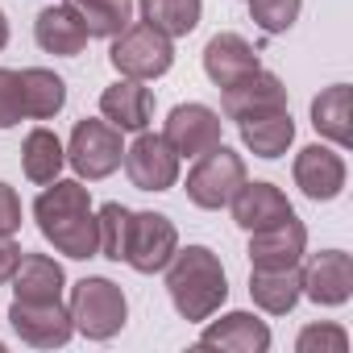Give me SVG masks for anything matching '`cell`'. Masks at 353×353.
I'll return each mask as SVG.
<instances>
[{
  "label": "cell",
  "instance_id": "cell-1",
  "mask_svg": "<svg viewBox=\"0 0 353 353\" xmlns=\"http://www.w3.org/2000/svg\"><path fill=\"white\" fill-rule=\"evenodd\" d=\"M34 221H38L42 237H46L59 254H67V258H75V262L100 254L92 192H88L79 179H54V183H46V192L34 200Z\"/></svg>",
  "mask_w": 353,
  "mask_h": 353
},
{
  "label": "cell",
  "instance_id": "cell-2",
  "mask_svg": "<svg viewBox=\"0 0 353 353\" xmlns=\"http://www.w3.org/2000/svg\"><path fill=\"white\" fill-rule=\"evenodd\" d=\"M166 295L183 320L204 324L229 299V279H225L221 258L208 245L174 250V258L166 262Z\"/></svg>",
  "mask_w": 353,
  "mask_h": 353
},
{
  "label": "cell",
  "instance_id": "cell-3",
  "mask_svg": "<svg viewBox=\"0 0 353 353\" xmlns=\"http://www.w3.org/2000/svg\"><path fill=\"white\" fill-rule=\"evenodd\" d=\"M67 312H71L75 332H83L88 341H108V336H117V332L125 328V320H129L125 291H121L112 279H100V274L79 279V283L71 287Z\"/></svg>",
  "mask_w": 353,
  "mask_h": 353
},
{
  "label": "cell",
  "instance_id": "cell-4",
  "mask_svg": "<svg viewBox=\"0 0 353 353\" xmlns=\"http://www.w3.org/2000/svg\"><path fill=\"white\" fill-rule=\"evenodd\" d=\"M108 63L117 67L121 79H158L174 67V46L162 30H154L150 21H137V26H125L108 50Z\"/></svg>",
  "mask_w": 353,
  "mask_h": 353
},
{
  "label": "cell",
  "instance_id": "cell-5",
  "mask_svg": "<svg viewBox=\"0 0 353 353\" xmlns=\"http://www.w3.org/2000/svg\"><path fill=\"white\" fill-rule=\"evenodd\" d=\"M241 183H245V158L233 154L229 145H212L188 170V200L204 212H216L237 196Z\"/></svg>",
  "mask_w": 353,
  "mask_h": 353
},
{
  "label": "cell",
  "instance_id": "cell-6",
  "mask_svg": "<svg viewBox=\"0 0 353 353\" xmlns=\"http://www.w3.org/2000/svg\"><path fill=\"white\" fill-rule=\"evenodd\" d=\"M125 158V141H121V129L108 125V121H79L71 129V145H67V162L75 166L79 179H108V174L121 166Z\"/></svg>",
  "mask_w": 353,
  "mask_h": 353
},
{
  "label": "cell",
  "instance_id": "cell-7",
  "mask_svg": "<svg viewBox=\"0 0 353 353\" xmlns=\"http://www.w3.org/2000/svg\"><path fill=\"white\" fill-rule=\"evenodd\" d=\"M179 250V229L162 212H133L129 216V241H125V262L137 274H158Z\"/></svg>",
  "mask_w": 353,
  "mask_h": 353
},
{
  "label": "cell",
  "instance_id": "cell-8",
  "mask_svg": "<svg viewBox=\"0 0 353 353\" xmlns=\"http://www.w3.org/2000/svg\"><path fill=\"white\" fill-rule=\"evenodd\" d=\"M125 174L137 192H170L179 183V154L166 145L162 133L141 129L133 137V145H125Z\"/></svg>",
  "mask_w": 353,
  "mask_h": 353
},
{
  "label": "cell",
  "instance_id": "cell-9",
  "mask_svg": "<svg viewBox=\"0 0 353 353\" xmlns=\"http://www.w3.org/2000/svg\"><path fill=\"white\" fill-rule=\"evenodd\" d=\"M9 324L34 349H63L71 341V332H75L71 312L63 307V299H42V303L13 299L9 303Z\"/></svg>",
  "mask_w": 353,
  "mask_h": 353
},
{
  "label": "cell",
  "instance_id": "cell-10",
  "mask_svg": "<svg viewBox=\"0 0 353 353\" xmlns=\"http://www.w3.org/2000/svg\"><path fill=\"white\" fill-rule=\"evenodd\" d=\"M162 137L179 158H200L221 145V112H212L208 104H174L166 112Z\"/></svg>",
  "mask_w": 353,
  "mask_h": 353
},
{
  "label": "cell",
  "instance_id": "cell-11",
  "mask_svg": "<svg viewBox=\"0 0 353 353\" xmlns=\"http://www.w3.org/2000/svg\"><path fill=\"white\" fill-rule=\"evenodd\" d=\"M221 108H225V117L229 121H254V117H262V112H279V108H287V88H283V79L279 75H270V71H250V75H241L237 83H229V88H221Z\"/></svg>",
  "mask_w": 353,
  "mask_h": 353
},
{
  "label": "cell",
  "instance_id": "cell-12",
  "mask_svg": "<svg viewBox=\"0 0 353 353\" xmlns=\"http://www.w3.org/2000/svg\"><path fill=\"white\" fill-rule=\"evenodd\" d=\"M291 174H295V188H299L307 200H316V204L336 200V196L345 192V179H349L345 158H341L336 150H328V145H303V150L295 154Z\"/></svg>",
  "mask_w": 353,
  "mask_h": 353
},
{
  "label": "cell",
  "instance_id": "cell-13",
  "mask_svg": "<svg viewBox=\"0 0 353 353\" xmlns=\"http://www.w3.org/2000/svg\"><path fill=\"white\" fill-rule=\"evenodd\" d=\"M303 295L320 307H341L353 295V258L345 250H324L312 254L303 266Z\"/></svg>",
  "mask_w": 353,
  "mask_h": 353
},
{
  "label": "cell",
  "instance_id": "cell-14",
  "mask_svg": "<svg viewBox=\"0 0 353 353\" xmlns=\"http://www.w3.org/2000/svg\"><path fill=\"white\" fill-rule=\"evenodd\" d=\"M307 254V229L291 216L279 221L270 229H254L250 233V266L254 270H283V266H299Z\"/></svg>",
  "mask_w": 353,
  "mask_h": 353
},
{
  "label": "cell",
  "instance_id": "cell-15",
  "mask_svg": "<svg viewBox=\"0 0 353 353\" xmlns=\"http://www.w3.org/2000/svg\"><path fill=\"white\" fill-rule=\"evenodd\" d=\"M200 345L204 349H229V353H266L270 349V328L254 312H229V316L212 320L200 332Z\"/></svg>",
  "mask_w": 353,
  "mask_h": 353
},
{
  "label": "cell",
  "instance_id": "cell-16",
  "mask_svg": "<svg viewBox=\"0 0 353 353\" xmlns=\"http://www.w3.org/2000/svg\"><path fill=\"white\" fill-rule=\"evenodd\" d=\"M100 112L121 133H141V129H150L154 96H150V88H141V79H117L112 88L100 92Z\"/></svg>",
  "mask_w": 353,
  "mask_h": 353
},
{
  "label": "cell",
  "instance_id": "cell-17",
  "mask_svg": "<svg viewBox=\"0 0 353 353\" xmlns=\"http://www.w3.org/2000/svg\"><path fill=\"white\" fill-rule=\"evenodd\" d=\"M229 204H233V221H237L245 233H254V229H270V225L295 216L291 200H287L274 183H241L237 196H233Z\"/></svg>",
  "mask_w": 353,
  "mask_h": 353
},
{
  "label": "cell",
  "instance_id": "cell-18",
  "mask_svg": "<svg viewBox=\"0 0 353 353\" xmlns=\"http://www.w3.org/2000/svg\"><path fill=\"white\" fill-rule=\"evenodd\" d=\"M262 63H258V50L241 38V34H216L208 46H204V75L216 83V88H229V83H237L241 75H250V71H258Z\"/></svg>",
  "mask_w": 353,
  "mask_h": 353
},
{
  "label": "cell",
  "instance_id": "cell-19",
  "mask_svg": "<svg viewBox=\"0 0 353 353\" xmlns=\"http://www.w3.org/2000/svg\"><path fill=\"white\" fill-rule=\"evenodd\" d=\"M13 299H30V303H42V299H63L67 291V274L54 258L46 254H21L17 270H13Z\"/></svg>",
  "mask_w": 353,
  "mask_h": 353
},
{
  "label": "cell",
  "instance_id": "cell-20",
  "mask_svg": "<svg viewBox=\"0 0 353 353\" xmlns=\"http://www.w3.org/2000/svg\"><path fill=\"white\" fill-rule=\"evenodd\" d=\"M34 38H38V46H42L46 54H59V59H75V54H83V46H88V30L79 26V17H75L67 5L42 9L38 21H34Z\"/></svg>",
  "mask_w": 353,
  "mask_h": 353
},
{
  "label": "cell",
  "instance_id": "cell-21",
  "mask_svg": "<svg viewBox=\"0 0 353 353\" xmlns=\"http://www.w3.org/2000/svg\"><path fill=\"white\" fill-rule=\"evenodd\" d=\"M250 295L262 312L270 316H287L299 295H303V270L299 266H283V270H250Z\"/></svg>",
  "mask_w": 353,
  "mask_h": 353
},
{
  "label": "cell",
  "instance_id": "cell-22",
  "mask_svg": "<svg viewBox=\"0 0 353 353\" xmlns=\"http://www.w3.org/2000/svg\"><path fill=\"white\" fill-rule=\"evenodd\" d=\"M349 108H353V92L349 83H332L312 100V125L320 137H328L332 145H353V125H349Z\"/></svg>",
  "mask_w": 353,
  "mask_h": 353
},
{
  "label": "cell",
  "instance_id": "cell-23",
  "mask_svg": "<svg viewBox=\"0 0 353 353\" xmlns=\"http://www.w3.org/2000/svg\"><path fill=\"white\" fill-rule=\"evenodd\" d=\"M17 79H21V108H26L30 121H50V117L63 112V104H67V83H63L54 71L30 67V71H17Z\"/></svg>",
  "mask_w": 353,
  "mask_h": 353
},
{
  "label": "cell",
  "instance_id": "cell-24",
  "mask_svg": "<svg viewBox=\"0 0 353 353\" xmlns=\"http://www.w3.org/2000/svg\"><path fill=\"white\" fill-rule=\"evenodd\" d=\"M241 141L250 154L258 158H279L287 154V145L295 141V121H291V108H279V112H262L254 121H241Z\"/></svg>",
  "mask_w": 353,
  "mask_h": 353
},
{
  "label": "cell",
  "instance_id": "cell-25",
  "mask_svg": "<svg viewBox=\"0 0 353 353\" xmlns=\"http://www.w3.org/2000/svg\"><path fill=\"white\" fill-rule=\"evenodd\" d=\"M63 162H67V150L59 141V133L50 129H34L21 145V170H26V179L30 183H54L59 174H63Z\"/></svg>",
  "mask_w": 353,
  "mask_h": 353
},
{
  "label": "cell",
  "instance_id": "cell-26",
  "mask_svg": "<svg viewBox=\"0 0 353 353\" xmlns=\"http://www.w3.org/2000/svg\"><path fill=\"white\" fill-rule=\"evenodd\" d=\"M88 38H117L133 21V0H67Z\"/></svg>",
  "mask_w": 353,
  "mask_h": 353
},
{
  "label": "cell",
  "instance_id": "cell-27",
  "mask_svg": "<svg viewBox=\"0 0 353 353\" xmlns=\"http://www.w3.org/2000/svg\"><path fill=\"white\" fill-rule=\"evenodd\" d=\"M137 5H141V21H150L166 38H188L204 13V0H137Z\"/></svg>",
  "mask_w": 353,
  "mask_h": 353
},
{
  "label": "cell",
  "instance_id": "cell-28",
  "mask_svg": "<svg viewBox=\"0 0 353 353\" xmlns=\"http://www.w3.org/2000/svg\"><path fill=\"white\" fill-rule=\"evenodd\" d=\"M129 208L125 204H104L96 212V233H100V258L108 262H125V241H129Z\"/></svg>",
  "mask_w": 353,
  "mask_h": 353
},
{
  "label": "cell",
  "instance_id": "cell-29",
  "mask_svg": "<svg viewBox=\"0 0 353 353\" xmlns=\"http://www.w3.org/2000/svg\"><path fill=\"white\" fill-rule=\"evenodd\" d=\"M303 0H250V17L262 34H287L299 21Z\"/></svg>",
  "mask_w": 353,
  "mask_h": 353
},
{
  "label": "cell",
  "instance_id": "cell-30",
  "mask_svg": "<svg viewBox=\"0 0 353 353\" xmlns=\"http://www.w3.org/2000/svg\"><path fill=\"white\" fill-rule=\"evenodd\" d=\"M295 349L299 353H345L349 349V332L341 324H307L299 336H295Z\"/></svg>",
  "mask_w": 353,
  "mask_h": 353
},
{
  "label": "cell",
  "instance_id": "cell-31",
  "mask_svg": "<svg viewBox=\"0 0 353 353\" xmlns=\"http://www.w3.org/2000/svg\"><path fill=\"white\" fill-rule=\"evenodd\" d=\"M17 121H26V108H21V79H17V71L0 67V129H13Z\"/></svg>",
  "mask_w": 353,
  "mask_h": 353
},
{
  "label": "cell",
  "instance_id": "cell-32",
  "mask_svg": "<svg viewBox=\"0 0 353 353\" xmlns=\"http://www.w3.org/2000/svg\"><path fill=\"white\" fill-rule=\"evenodd\" d=\"M17 229H21V196L9 183H0V233L13 237Z\"/></svg>",
  "mask_w": 353,
  "mask_h": 353
},
{
  "label": "cell",
  "instance_id": "cell-33",
  "mask_svg": "<svg viewBox=\"0 0 353 353\" xmlns=\"http://www.w3.org/2000/svg\"><path fill=\"white\" fill-rule=\"evenodd\" d=\"M17 262H21V245H17L13 237H5V233H0V287H5V283L13 279Z\"/></svg>",
  "mask_w": 353,
  "mask_h": 353
},
{
  "label": "cell",
  "instance_id": "cell-34",
  "mask_svg": "<svg viewBox=\"0 0 353 353\" xmlns=\"http://www.w3.org/2000/svg\"><path fill=\"white\" fill-rule=\"evenodd\" d=\"M9 46V21H5V13H0V50Z\"/></svg>",
  "mask_w": 353,
  "mask_h": 353
},
{
  "label": "cell",
  "instance_id": "cell-35",
  "mask_svg": "<svg viewBox=\"0 0 353 353\" xmlns=\"http://www.w3.org/2000/svg\"><path fill=\"white\" fill-rule=\"evenodd\" d=\"M0 353H5V341H0Z\"/></svg>",
  "mask_w": 353,
  "mask_h": 353
}]
</instances>
